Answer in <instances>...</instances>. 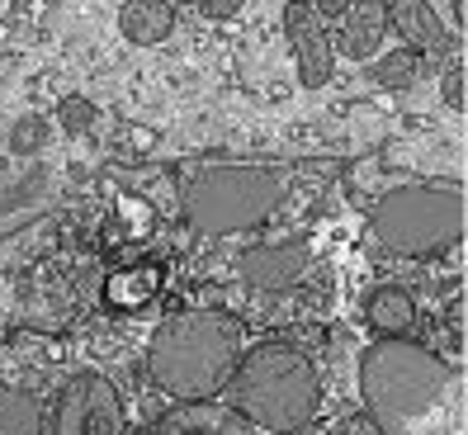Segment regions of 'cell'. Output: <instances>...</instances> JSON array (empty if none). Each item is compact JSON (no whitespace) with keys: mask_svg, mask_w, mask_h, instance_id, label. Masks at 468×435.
Instances as JSON below:
<instances>
[{"mask_svg":"<svg viewBox=\"0 0 468 435\" xmlns=\"http://www.w3.org/2000/svg\"><path fill=\"white\" fill-rule=\"evenodd\" d=\"M360 398L383 435H468L463 369L411 341H378L365 350Z\"/></svg>","mask_w":468,"mask_h":435,"instance_id":"obj_1","label":"cell"},{"mask_svg":"<svg viewBox=\"0 0 468 435\" xmlns=\"http://www.w3.org/2000/svg\"><path fill=\"white\" fill-rule=\"evenodd\" d=\"M237 360H241V322L218 308L176 313L171 322H161L147 350L156 388H166L180 402H213L228 388Z\"/></svg>","mask_w":468,"mask_h":435,"instance_id":"obj_2","label":"cell"},{"mask_svg":"<svg viewBox=\"0 0 468 435\" xmlns=\"http://www.w3.org/2000/svg\"><path fill=\"white\" fill-rule=\"evenodd\" d=\"M228 398L246 426H261L274 435L298 430L313 421L322 398L317 365L289 341H261L256 350H241L228 378Z\"/></svg>","mask_w":468,"mask_h":435,"instance_id":"obj_3","label":"cell"},{"mask_svg":"<svg viewBox=\"0 0 468 435\" xmlns=\"http://www.w3.org/2000/svg\"><path fill=\"white\" fill-rule=\"evenodd\" d=\"M284 171L274 166H208L185 189V218L199 237L251 232L280 208Z\"/></svg>","mask_w":468,"mask_h":435,"instance_id":"obj_4","label":"cell"},{"mask_svg":"<svg viewBox=\"0 0 468 435\" xmlns=\"http://www.w3.org/2000/svg\"><path fill=\"white\" fill-rule=\"evenodd\" d=\"M463 218L459 185H398L374 204V237L393 256H435L463 237Z\"/></svg>","mask_w":468,"mask_h":435,"instance_id":"obj_5","label":"cell"},{"mask_svg":"<svg viewBox=\"0 0 468 435\" xmlns=\"http://www.w3.org/2000/svg\"><path fill=\"white\" fill-rule=\"evenodd\" d=\"M52 435H128L119 388L104 374H71L58 393Z\"/></svg>","mask_w":468,"mask_h":435,"instance_id":"obj_6","label":"cell"},{"mask_svg":"<svg viewBox=\"0 0 468 435\" xmlns=\"http://www.w3.org/2000/svg\"><path fill=\"white\" fill-rule=\"evenodd\" d=\"M308 270V241L303 237H280V241H261V247L241 251L237 260V275L261 289V293H284L303 280Z\"/></svg>","mask_w":468,"mask_h":435,"instance_id":"obj_7","label":"cell"},{"mask_svg":"<svg viewBox=\"0 0 468 435\" xmlns=\"http://www.w3.org/2000/svg\"><path fill=\"white\" fill-rule=\"evenodd\" d=\"M284 34H289V48L298 58V80L303 86H326L332 80V67H336V48L326 43L322 34V19L313 5H284Z\"/></svg>","mask_w":468,"mask_h":435,"instance_id":"obj_8","label":"cell"},{"mask_svg":"<svg viewBox=\"0 0 468 435\" xmlns=\"http://www.w3.org/2000/svg\"><path fill=\"white\" fill-rule=\"evenodd\" d=\"M152 435H251V426H246L232 407H218V402H185L176 407V412H166Z\"/></svg>","mask_w":468,"mask_h":435,"instance_id":"obj_9","label":"cell"},{"mask_svg":"<svg viewBox=\"0 0 468 435\" xmlns=\"http://www.w3.org/2000/svg\"><path fill=\"white\" fill-rule=\"evenodd\" d=\"M365 317L383 341H402L411 326H417V298L398 284H383L365 298Z\"/></svg>","mask_w":468,"mask_h":435,"instance_id":"obj_10","label":"cell"},{"mask_svg":"<svg viewBox=\"0 0 468 435\" xmlns=\"http://www.w3.org/2000/svg\"><path fill=\"white\" fill-rule=\"evenodd\" d=\"M119 29L137 48H156L176 29V5H166V0H128L119 10Z\"/></svg>","mask_w":468,"mask_h":435,"instance_id":"obj_11","label":"cell"},{"mask_svg":"<svg viewBox=\"0 0 468 435\" xmlns=\"http://www.w3.org/2000/svg\"><path fill=\"white\" fill-rule=\"evenodd\" d=\"M341 52L346 58H369L378 38L388 34V5H341Z\"/></svg>","mask_w":468,"mask_h":435,"instance_id":"obj_12","label":"cell"},{"mask_svg":"<svg viewBox=\"0 0 468 435\" xmlns=\"http://www.w3.org/2000/svg\"><path fill=\"white\" fill-rule=\"evenodd\" d=\"M388 24L411 43V48H440L445 43V29H440L435 5H421V0H402V5H388Z\"/></svg>","mask_w":468,"mask_h":435,"instance_id":"obj_13","label":"cell"},{"mask_svg":"<svg viewBox=\"0 0 468 435\" xmlns=\"http://www.w3.org/2000/svg\"><path fill=\"white\" fill-rule=\"evenodd\" d=\"M0 435H43V398L34 388H0Z\"/></svg>","mask_w":468,"mask_h":435,"instance_id":"obj_14","label":"cell"},{"mask_svg":"<svg viewBox=\"0 0 468 435\" xmlns=\"http://www.w3.org/2000/svg\"><path fill=\"white\" fill-rule=\"evenodd\" d=\"M421 62H417V52L411 48H398V52H383V58L374 62V80L383 90H407L411 80H417Z\"/></svg>","mask_w":468,"mask_h":435,"instance_id":"obj_15","label":"cell"},{"mask_svg":"<svg viewBox=\"0 0 468 435\" xmlns=\"http://www.w3.org/2000/svg\"><path fill=\"white\" fill-rule=\"evenodd\" d=\"M43 143H48V119H43V114H24V119L10 128V152H15V156H34Z\"/></svg>","mask_w":468,"mask_h":435,"instance_id":"obj_16","label":"cell"},{"mask_svg":"<svg viewBox=\"0 0 468 435\" xmlns=\"http://www.w3.org/2000/svg\"><path fill=\"white\" fill-rule=\"evenodd\" d=\"M58 123H62L67 133H90V123H95V104H90L86 95H67V100L58 104Z\"/></svg>","mask_w":468,"mask_h":435,"instance_id":"obj_17","label":"cell"},{"mask_svg":"<svg viewBox=\"0 0 468 435\" xmlns=\"http://www.w3.org/2000/svg\"><path fill=\"white\" fill-rule=\"evenodd\" d=\"M241 10V0H199V15L204 19H232Z\"/></svg>","mask_w":468,"mask_h":435,"instance_id":"obj_18","label":"cell"},{"mask_svg":"<svg viewBox=\"0 0 468 435\" xmlns=\"http://www.w3.org/2000/svg\"><path fill=\"white\" fill-rule=\"evenodd\" d=\"M445 100H450L454 109H463V62H459L454 71H445Z\"/></svg>","mask_w":468,"mask_h":435,"instance_id":"obj_19","label":"cell"},{"mask_svg":"<svg viewBox=\"0 0 468 435\" xmlns=\"http://www.w3.org/2000/svg\"><path fill=\"white\" fill-rule=\"evenodd\" d=\"M143 435H147V430H143Z\"/></svg>","mask_w":468,"mask_h":435,"instance_id":"obj_20","label":"cell"}]
</instances>
